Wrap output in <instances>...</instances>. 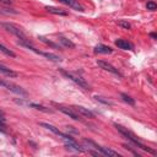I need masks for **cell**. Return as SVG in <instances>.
Segmentation results:
<instances>
[{
    "label": "cell",
    "mask_w": 157,
    "mask_h": 157,
    "mask_svg": "<svg viewBox=\"0 0 157 157\" xmlns=\"http://www.w3.org/2000/svg\"><path fill=\"white\" fill-rule=\"evenodd\" d=\"M0 12L1 13H6V15H10V13L16 15L17 13V11H15L13 9H7V7H0Z\"/></svg>",
    "instance_id": "obj_23"
},
{
    "label": "cell",
    "mask_w": 157,
    "mask_h": 157,
    "mask_svg": "<svg viewBox=\"0 0 157 157\" xmlns=\"http://www.w3.org/2000/svg\"><path fill=\"white\" fill-rule=\"evenodd\" d=\"M60 72H61L65 77H67L69 80L74 81V82H75L76 85H78L80 87H82V88H85V90H90L88 83H87L86 80L82 78L80 75H77V74H75V72H71V71H66V70H64V69H60Z\"/></svg>",
    "instance_id": "obj_4"
},
{
    "label": "cell",
    "mask_w": 157,
    "mask_h": 157,
    "mask_svg": "<svg viewBox=\"0 0 157 157\" xmlns=\"http://www.w3.org/2000/svg\"><path fill=\"white\" fill-rule=\"evenodd\" d=\"M59 42L63 44V47H66V48H75V44L70 40V39H67V38H65V37H63V36H59Z\"/></svg>",
    "instance_id": "obj_16"
},
{
    "label": "cell",
    "mask_w": 157,
    "mask_h": 157,
    "mask_svg": "<svg viewBox=\"0 0 157 157\" xmlns=\"http://www.w3.org/2000/svg\"><path fill=\"white\" fill-rule=\"evenodd\" d=\"M113 52V49L108 45H104V44H98L94 47V53L96 54H110Z\"/></svg>",
    "instance_id": "obj_12"
},
{
    "label": "cell",
    "mask_w": 157,
    "mask_h": 157,
    "mask_svg": "<svg viewBox=\"0 0 157 157\" xmlns=\"http://www.w3.org/2000/svg\"><path fill=\"white\" fill-rule=\"evenodd\" d=\"M146 7H147V10H150V11H155V10L157 9V4H156L155 1H148V2L146 4Z\"/></svg>",
    "instance_id": "obj_24"
},
{
    "label": "cell",
    "mask_w": 157,
    "mask_h": 157,
    "mask_svg": "<svg viewBox=\"0 0 157 157\" xmlns=\"http://www.w3.org/2000/svg\"><path fill=\"white\" fill-rule=\"evenodd\" d=\"M0 26H1L4 29H6L7 32L15 34L18 39H22V40H29L28 37H27V34L23 32V29H22L21 27H18V26H16V25H13V23H9V22H1Z\"/></svg>",
    "instance_id": "obj_2"
},
{
    "label": "cell",
    "mask_w": 157,
    "mask_h": 157,
    "mask_svg": "<svg viewBox=\"0 0 157 157\" xmlns=\"http://www.w3.org/2000/svg\"><path fill=\"white\" fill-rule=\"evenodd\" d=\"M39 39L43 42V43H45L47 45H50L52 48H55V49H60L61 47L59 45V44H56V43H54V42H52V40H49V39H47L45 37H42V36H39Z\"/></svg>",
    "instance_id": "obj_19"
},
{
    "label": "cell",
    "mask_w": 157,
    "mask_h": 157,
    "mask_svg": "<svg viewBox=\"0 0 157 157\" xmlns=\"http://www.w3.org/2000/svg\"><path fill=\"white\" fill-rule=\"evenodd\" d=\"M97 65H98L101 69H103V70H105V71H108V72H110V74H113V75H117V76L121 77V74L118 71V69H115V67H114L112 64H109L108 61L97 60Z\"/></svg>",
    "instance_id": "obj_7"
},
{
    "label": "cell",
    "mask_w": 157,
    "mask_h": 157,
    "mask_svg": "<svg viewBox=\"0 0 157 157\" xmlns=\"http://www.w3.org/2000/svg\"><path fill=\"white\" fill-rule=\"evenodd\" d=\"M118 26H120V27H123L125 29H130L131 28V25L128 21H124V20H119L118 21Z\"/></svg>",
    "instance_id": "obj_22"
},
{
    "label": "cell",
    "mask_w": 157,
    "mask_h": 157,
    "mask_svg": "<svg viewBox=\"0 0 157 157\" xmlns=\"http://www.w3.org/2000/svg\"><path fill=\"white\" fill-rule=\"evenodd\" d=\"M0 2H2L5 5H10L11 4V0H0Z\"/></svg>",
    "instance_id": "obj_27"
},
{
    "label": "cell",
    "mask_w": 157,
    "mask_h": 157,
    "mask_svg": "<svg viewBox=\"0 0 157 157\" xmlns=\"http://www.w3.org/2000/svg\"><path fill=\"white\" fill-rule=\"evenodd\" d=\"M115 128H117V130L128 140V141H130L134 146H136V147H139V148H141V150H144V151H146V152H150V153H152V155H155L156 153V151L155 150H152V148H150V147H147L146 145H144L130 130H128L126 128H124V126H121V125H119V124H115L114 125Z\"/></svg>",
    "instance_id": "obj_1"
},
{
    "label": "cell",
    "mask_w": 157,
    "mask_h": 157,
    "mask_svg": "<svg viewBox=\"0 0 157 157\" xmlns=\"http://www.w3.org/2000/svg\"><path fill=\"white\" fill-rule=\"evenodd\" d=\"M5 121H0V131H5V125H4Z\"/></svg>",
    "instance_id": "obj_26"
},
{
    "label": "cell",
    "mask_w": 157,
    "mask_h": 157,
    "mask_svg": "<svg viewBox=\"0 0 157 157\" xmlns=\"http://www.w3.org/2000/svg\"><path fill=\"white\" fill-rule=\"evenodd\" d=\"M83 144L86 145V146H88V147H91V148H94V150H97V151H99L103 156H112V157H121L118 152H115V151H113V150H110V148H108V147H103V146H101V145H98V144H96L94 141H92V140H87V139H85L83 140Z\"/></svg>",
    "instance_id": "obj_3"
},
{
    "label": "cell",
    "mask_w": 157,
    "mask_h": 157,
    "mask_svg": "<svg viewBox=\"0 0 157 157\" xmlns=\"http://www.w3.org/2000/svg\"><path fill=\"white\" fill-rule=\"evenodd\" d=\"M58 109L60 110V112H63L65 115H67L69 118H71V119H74V120H81L82 119V117L72 108V107H66V105H58Z\"/></svg>",
    "instance_id": "obj_6"
},
{
    "label": "cell",
    "mask_w": 157,
    "mask_h": 157,
    "mask_svg": "<svg viewBox=\"0 0 157 157\" xmlns=\"http://www.w3.org/2000/svg\"><path fill=\"white\" fill-rule=\"evenodd\" d=\"M59 1L65 4V5H67V6H70V7H72V9H75V10H77V11H83V7L76 0H59Z\"/></svg>",
    "instance_id": "obj_13"
},
{
    "label": "cell",
    "mask_w": 157,
    "mask_h": 157,
    "mask_svg": "<svg viewBox=\"0 0 157 157\" xmlns=\"http://www.w3.org/2000/svg\"><path fill=\"white\" fill-rule=\"evenodd\" d=\"M0 86L4 87V88H6V90H9V91H11V92H13V93H16V94H20V96H23V97H27L28 96L27 91H25L21 86H18L16 83H12V82H10L7 80L0 78Z\"/></svg>",
    "instance_id": "obj_5"
},
{
    "label": "cell",
    "mask_w": 157,
    "mask_h": 157,
    "mask_svg": "<svg viewBox=\"0 0 157 157\" xmlns=\"http://www.w3.org/2000/svg\"><path fill=\"white\" fill-rule=\"evenodd\" d=\"M97 101H99V102H102V103H104V104H110V102L108 101V99H104V97H101V96H96L94 97Z\"/></svg>",
    "instance_id": "obj_25"
},
{
    "label": "cell",
    "mask_w": 157,
    "mask_h": 157,
    "mask_svg": "<svg viewBox=\"0 0 157 157\" xmlns=\"http://www.w3.org/2000/svg\"><path fill=\"white\" fill-rule=\"evenodd\" d=\"M45 10L50 13H54V15H61V16H66L67 12L61 10V9H58V7H54V6H45Z\"/></svg>",
    "instance_id": "obj_15"
},
{
    "label": "cell",
    "mask_w": 157,
    "mask_h": 157,
    "mask_svg": "<svg viewBox=\"0 0 157 157\" xmlns=\"http://www.w3.org/2000/svg\"><path fill=\"white\" fill-rule=\"evenodd\" d=\"M150 36H151V37H152V38H157V36H156V33H151V34H150Z\"/></svg>",
    "instance_id": "obj_29"
},
{
    "label": "cell",
    "mask_w": 157,
    "mask_h": 157,
    "mask_svg": "<svg viewBox=\"0 0 157 157\" xmlns=\"http://www.w3.org/2000/svg\"><path fill=\"white\" fill-rule=\"evenodd\" d=\"M120 96H121V98H123L124 102H126V103L130 104V105H135V99H134V98H131V97L128 96L126 93H121Z\"/></svg>",
    "instance_id": "obj_21"
},
{
    "label": "cell",
    "mask_w": 157,
    "mask_h": 157,
    "mask_svg": "<svg viewBox=\"0 0 157 157\" xmlns=\"http://www.w3.org/2000/svg\"><path fill=\"white\" fill-rule=\"evenodd\" d=\"M0 72L4 74V75H6V76H9V77H16L17 76V72H15L13 70H11L7 66L2 65L1 63H0Z\"/></svg>",
    "instance_id": "obj_14"
},
{
    "label": "cell",
    "mask_w": 157,
    "mask_h": 157,
    "mask_svg": "<svg viewBox=\"0 0 157 157\" xmlns=\"http://www.w3.org/2000/svg\"><path fill=\"white\" fill-rule=\"evenodd\" d=\"M64 141H65V146H66V148L74 150V151H76V152H85V148H83L81 145H78V144L75 141L74 137L67 139V140H64Z\"/></svg>",
    "instance_id": "obj_9"
},
{
    "label": "cell",
    "mask_w": 157,
    "mask_h": 157,
    "mask_svg": "<svg viewBox=\"0 0 157 157\" xmlns=\"http://www.w3.org/2000/svg\"><path fill=\"white\" fill-rule=\"evenodd\" d=\"M0 52L4 53V54L7 55V56H11V58H15V56H16V54H15L12 50H10L9 48H6V47H5L4 44H1V43H0Z\"/></svg>",
    "instance_id": "obj_20"
},
{
    "label": "cell",
    "mask_w": 157,
    "mask_h": 157,
    "mask_svg": "<svg viewBox=\"0 0 157 157\" xmlns=\"http://www.w3.org/2000/svg\"><path fill=\"white\" fill-rule=\"evenodd\" d=\"M39 54H40V55H43V56H45L47 59H49V60H52V61H55V63H58V61H60V60H61V59H60V56H58V55H55V54H53V53L40 52Z\"/></svg>",
    "instance_id": "obj_17"
},
{
    "label": "cell",
    "mask_w": 157,
    "mask_h": 157,
    "mask_svg": "<svg viewBox=\"0 0 157 157\" xmlns=\"http://www.w3.org/2000/svg\"><path fill=\"white\" fill-rule=\"evenodd\" d=\"M114 43H115V45H117L118 48H120V49H124V50H134V45H132L130 42H128L126 39L118 38Z\"/></svg>",
    "instance_id": "obj_10"
},
{
    "label": "cell",
    "mask_w": 157,
    "mask_h": 157,
    "mask_svg": "<svg viewBox=\"0 0 157 157\" xmlns=\"http://www.w3.org/2000/svg\"><path fill=\"white\" fill-rule=\"evenodd\" d=\"M72 108L81 115V117H85V118H90V119H92V118H94V115H93V113L92 112H90L87 108H85V107H81V105H72Z\"/></svg>",
    "instance_id": "obj_11"
},
{
    "label": "cell",
    "mask_w": 157,
    "mask_h": 157,
    "mask_svg": "<svg viewBox=\"0 0 157 157\" xmlns=\"http://www.w3.org/2000/svg\"><path fill=\"white\" fill-rule=\"evenodd\" d=\"M28 105H29V107H32V108H34V109H38V110L45 112V113H52V112H53L52 109H49V108H47V107H44V105H42V104H37V103H28Z\"/></svg>",
    "instance_id": "obj_18"
},
{
    "label": "cell",
    "mask_w": 157,
    "mask_h": 157,
    "mask_svg": "<svg viewBox=\"0 0 157 157\" xmlns=\"http://www.w3.org/2000/svg\"><path fill=\"white\" fill-rule=\"evenodd\" d=\"M40 126H43V128H45V129L50 130V131H52V132H54L55 135L60 136L63 140H67V139H71V137H72V136H70V135H67V134L61 132L58 128H55V126H54V125H52V124H48V123H40Z\"/></svg>",
    "instance_id": "obj_8"
},
{
    "label": "cell",
    "mask_w": 157,
    "mask_h": 157,
    "mask_svg": "<svg viewBox=\"0 0 157 157\" xmlns=\"http://www.w3.org/2000/svg\"><path fill=\"white\" fill-rule=\"evenodd\" d=\"M0 121H5V118H4V112L0 110Z\"/></svg>",
    "instance_id": "obj_28"
}]
</instances>
